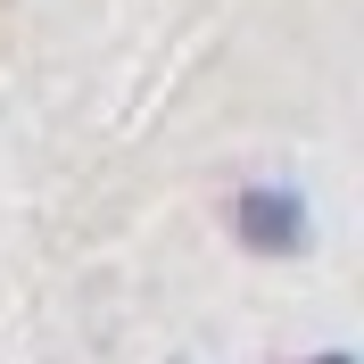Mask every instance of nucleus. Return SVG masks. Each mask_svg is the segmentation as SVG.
<instances>
[{
	"mask_svg": "<svg viewBox=\"0 0 364 364\" xmlns=\"http://www.w3.org/2000/svg\"><path fill=\"white\" fill-rule=\"evenodd\" d=\"M240 232H249L257 249H298V240H306V207H298L290 191H249V199H240Z\"/></svg>",
	"mask_w": 364,
	"mask_h": 364,
	"instance_id": "nucleus-1",
	"label": "nucleus"
},
{
	"mask_svg": "<svg viewBox=\"0 0 364 364\" xmlns=\"http://www.w3.org/2000/svg\"><path fill=\"white\" fill-rule=\"evenodd\" d=\"M323 364H348V356H323Z\"/></svg>",
	"mask_w": 364,
	"mask_h": 364,
	"instance_id": "nucleus-2",
	"label": "nucleus"
}]
</instances>
